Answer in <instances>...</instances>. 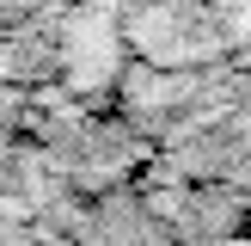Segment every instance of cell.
Here are the masks:
<instances>
[]
</instances>
